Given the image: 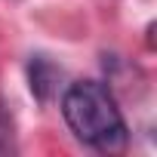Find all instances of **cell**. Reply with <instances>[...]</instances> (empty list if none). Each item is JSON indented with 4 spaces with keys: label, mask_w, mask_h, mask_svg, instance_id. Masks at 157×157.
I'll use <instances>...</instances> for the list:
<instances>
[{
    "label": "cell",
    "mask_w": 157,
    "mask_h": 157,
    "mask_svg": "<svg viewBox=\"0 0 157 157\" xmlns=\"http://www.w3.org/2000/svg\"><path fill=\"white\" fill-rule=\"evenodd\" d=\"M62 117L77 142L99 154H120L129 145V126L114 93L102 80H74L62 93Z\"/></svg>",
    "instance_id": "cell-1"
},
{
    "label": "cell",
    "mask_w": 157,
    "mask_h": 157,
    "mask_svg": "<svg viewBox=\"0 0 157 157\" xmlns=\"http://www.w3.org/2000/svg\"><path fill=\"white\" fill-rule=\"evenodd\" d=\"M19 145H16V126H13V114L10 108L0 99V154H13Z\"/></svg>",
    "instance_id": "cell-2"
}]
</instances>
